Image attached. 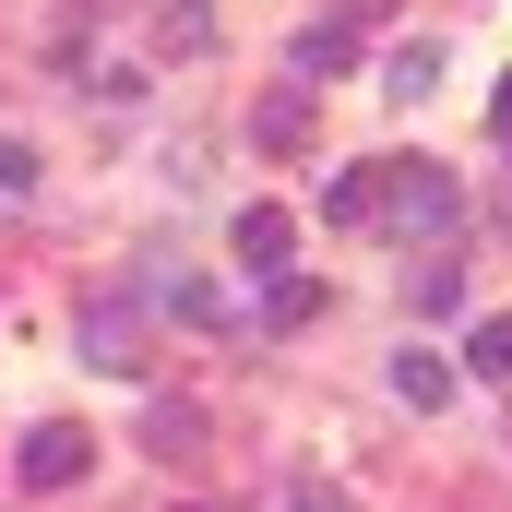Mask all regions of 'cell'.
<instances>
[{
  "mask_svg": "<svg viewBox=\"0 0 512 512\" xmlns=\"http://www.w3.org/2000/svg\"><path fill=\"white\" fill-rule=\"evenodd\" d=\"M382 203H393V227H405V239H453V215H465L453 167H429V155H405V167H393Z\"/></svg>",
  "mask_w": 512,
  "mask_h": 512,
  "instance_id": "cell-1",
  "label": "cell"
},
{
  "mask_svg": "<svg viewBox=\"0 0 512 512\" xmlns=\"http://www.w3.org/2000/svg\"><path fill=\"white\" fill-rule=\"evenodd\" d=\"M12 465H24V489H72V477L96 465V441H84L72 417H48V429H24V453H12Z\"/></svg>",
  "mask_w": 512,
  "mask_h": 512,
  "instance_id": "cell-2",
  "label": "cell"
},
{
  "mask_svg": "<svg viewBox=\"0 0 512 512\" xmlns=\"http://www.w3.org/2000/svg\"><path fill=\"white\" fill-rule=\"evenodd\" d=\"M227 239H239V262H262V274H286V251H298V215H286V203H251V215H239Z\"/></svg>",
  "mask_w": 512,
  "mask_h": 512,
  "instance_id": "cell-3",
  "label": "cell"
},
{
  "mask_svg": "<svg viewBox=\"0 0 512 512\" xmlns=\"http://www.w3.org/2000/svg\"><path fill=\"white\" fill-rule=\"evenodd\" d=\"M251 143H262V155H298V143H310V84L262 96V108H251Z\"/></svg>",
  "mask_w": 512,
  "mask_h": 512,
  "instance_id": "cell-4",
  "label": "cell"
},
{
  "mask_svg": "<svg viewBox=\"0 0 512 512\" xmlns=\"http://www.w3.org/2000/svg\"><path fill=\"white\" fill-rule=\"evenodd\" d=\"M358 60V24L346 12H322V24H298V84H322V72H346Z\"/></svg>",
  "mask_w": 512,
  "mask_h": 512,
  "instance_id": "cell-5",
  "label": "cell"
},
{
  "mask_svg": "<svg viewBox=\"0 0 512 512\" xmlns=\"http://www.w3.org/2000/svg\"><path fill=\"white\" fill-rule=\"evenodd\" d=\"M429 84H441V48H429V36H405V48L382 60V96H393V108H417Z\"/></svg>",
  "mask_w": 512,
  "mask_h": 512,
  "instance_id": "cell-6",
  "label": "cell"
},
{
  "mask_svg": "<svg viewBox=\"0 0 512 512\" xmlns=\"http://www.w3.org/2000/svg\"><path fill=\"white\" fill-rule=\"evenodd\" d=\"M393 393H405L417 417H441V405H453V370H441L429 346H405V358H393Z\"/></svg>",
  "mask_w": 512,
  "mask_h": 512,
  "instance_id": "cell-7",
  "label": "cell"
},
{
  "mask_svg": "<svg viewBox=\"0 0 512 512\" xmlns=\"http://www.w3.org/2000/svg\"><path fill=\"white\" fill-rule=\"evenodd\" d=\"M84 358H96V370H143V358H131V310H108V298L84 310Z\"/></svg>",
  "mask_w": 512,
  "mask_h": 512,
  "instance_id": "cell-8",
  "label": "cell"
},
{
  "mask_svg": "<svg viewBox=\"0 0 512 512\" xmlns=\"http://www.w3.org/2000/svg\"><path fill=\"white\" fill-rule=\"evenodd\" d=\"M405 310H429V322L465 310V262H417V274H405Z\"/></svg>",
  "mask_w": 512,
  "mask_h": 512,
  "instance_id": "cell-9",
  "label": "cell"
},
{
  "mask_svg": "<svg viewBox=\"0 0 512 512\" xmlns=\"http://www.w3.org/2000/svg\"><path fill=\"white\" fill-rule=\"evenodd\" d=\"M465 370H477V382H512V322H477V334H465Z\"/></svg>",
  "mask_w": 512,
  "mask_h": 512,
  "instance_id": "cell-10",
  "label": "cell"
},
{
  "mask_svg": "<svg viewBox=\"0 0 512 512\" xmlns=\"http://www.w3.org/2000/svg\"><path fill=\"white\" fill-rule=\"evenodd\" d=\"M310 310H322V286H298V274H274V298H262V322H274V334H298Z\"/></svg>",
  "mask_w": 512,
  "mask_h": 512,
  "instance_id": "cell-11",
  "label": "cell"
},
{
  "mask_svg": "<svg viewBox=\"0 0 512 512\" xmlns=\"http://www.w3.org/2000/svg\"><path fill=\"white\" fill-rule=\"evenodd\" d=\"M322 215H334V227H358V215H382V179H334V191H322Z\"/></svg>",
  "mask_w": 512,
  "mask_h": 512,
  "instance_id": "cell-12",
  "label": "cell"
},
{
  "mask_svg": "<svg viewBox=\"0 0 512 512\" xmlns=\"http://www.w3.org/2000/svg\"><path fill=\"white\" fill-rule=\"evenodd\" d=\"M274 512H334V501H322V489H286V501H274Z\"/></svg>",
  "mask_w": 512,
  "mask_h": 512,
  "instance_id": "cell-13",
  "label": "cell"
},
{
  "mask_svg": "<svg viewBox=\"0 0 512 512\" xmlns=\"http://www.w3.org/2000/svg\"><path fill=\"white\" fill-rule=\"evenodd\" d=\"M489 120H501V143H512V72H501V108H489Z\"/></svg>",
  "mask_w": 512,
  "mask_h": 512,
  "instance_id": "cell-14",
  "label": "cell"
}]
</instances>
